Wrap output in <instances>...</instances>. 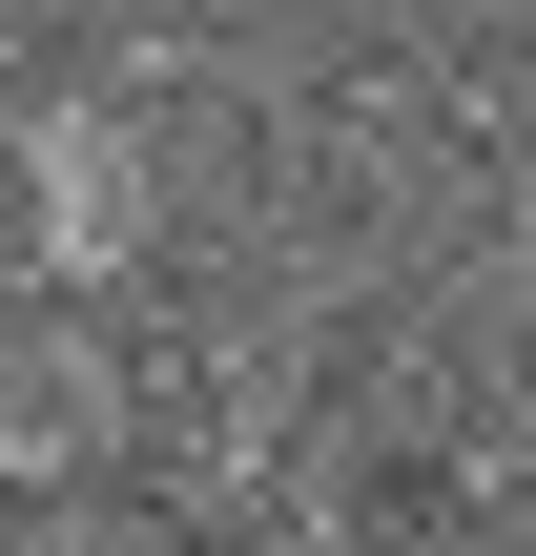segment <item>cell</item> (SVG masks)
Wrapping results in <instances>:
<instances>
[{"label": "cell", "instance_id": "6da1fadb", "mask_svg": "<svg viewBox=\"0 0 536 556\" xmlns=\"http://www.w3.org/2000/svg\"><path fill=\"white\" fill-rule=\"evenodd\" d=\"M62 454H103V351L83 330H21L0 351V475H62Z\"/></svg>", "mask_w": 536, "mask_h": 556}]
</instances>
